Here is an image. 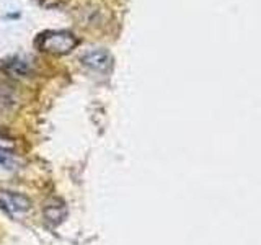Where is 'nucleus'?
Here are the masks:
<instances>
[{"mask_svg": "<svg viewBox=\"0 0 261 245\" xmlns=\"http://www.w3.org/2000/svg\"><path fill=\"white\" fill-rule=\"evenodd\" d=\"M4 139H0V165L5 167L7 170H16L20 165V159L16 157L13 152V142H2Z\"/></svg>", "mask_w": 261, "mask_h": 245, "instance_id": "20e7f679", "label": "nucleus"}, {"mask_svg": "<svg viewBox=\"0 0 261 245\" xmlns=\"http://www.w3.org/2000/svg\"><path fill=\"white\" fill-rule=\"evenodd\" d=\"M79 44L77 36L70 31L64 30H54V31H44L41 33L36 39V46L39 51L54 54V56H62L69 54L72 49H75Z\"/></svg>", "mask_w": 261, "mask_h": 245, "instance_id": "f257e3e1", "label": "nucleus"}, {"mask_svg": "<svg viewBox=\"0 0 261 245\" xmlns=\"http://www.w3.org/2000/svg\"><path fill=\"white\" fill-rule=\"evenodd\" d=\"M82 64L95 72H105L111 67V56L105 49H95L82 56Z\"/></svg>", "mask_w": 261, "mask_h": 245, "instance_id": "7ed1b4c3", "label": "nucleus"}, {"mask_svg": "<svg viewBox=\"0 0 261 245\" xmlns=\"http://www.w3.org/2000/svg\"><path fill=\"white\" fill-rule=\"evenodd\" d=\"M5 70L15 77H27L30 76L31 67H30V62L20 59V57H13V59L5 62Z\"/></svg>", "mask_w": 261, "mask_h": 245, "instance_id": "39448f33", "label": "nucleus"}, {"mask_svg": "<svg viewBox=\"0 0 261 245\" xmlns=\"http://www.w3.org/2000/svg\"><path fill=\"white\" fill-rule=\"evenodd\" d=\"M30 206L31 201L24 194L16 191L0 190V208H4L5 211L12 212V214H21V212H27Z\"/></svg>", "mask_w": 261, "mask_h": 245, "instance_id": "f03ea898", "label": "nucleus"}, {"mask_svg": "<svg viewBox=\"0 0 261 245\" xmlns=\"http://www.w3.org/2000/svg\"><path fill=\"white\" fill-rule=\"evenodd\" d=\"M65 216V208L64 204H59V206H47L46 208V217L51 220V223H61Z\"/></svg>", "mask_w": 261, "mask_h": 245, "instance_id": "423d86ee", "label": "nucleus"}]
</instances>
